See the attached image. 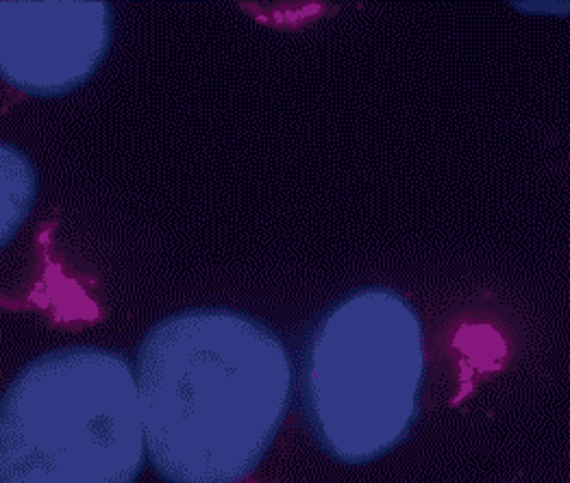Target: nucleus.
<instances>
[{"label": "nucleus", "mask_w": 570, "mask_h": 483, "mask_svg": "<svg viewBox=\"0 0 570 483\" xmlns=\"http://www.w3.org/2000/svg\"><path fill=\"white\" fill-rule=\"evenodd\" d=\"M428 382V338L416 307L392 288L351 292L312 329L303 353V416L340 464L362 466L414 430Z\"/></svg>", "instance_id": "nucleus-2"}, {"label": "nucleus", "mask_w": 570, "mask_h": 483, "mask_svg": "<svg viewBox=\"0 0 570 483\" xmlns=\"http://www.w3.org/2000/svg\"><path fill=\"white\" fill-rule=\"evenodd\" d=\"M111 40L109 2L0 0V81L24 97H66L95 77Z\"/></svg>", "instance_id": "nucleus-4"}, {"label": "nucleus", "mask_w": 570, "mask_h": 483, "mask_svg": "<svg viewBox=\"0 0 570 483\" xmlns=\"http://www.w3.org/2000/svg\"><path fill=\"white\" fill-rule=\"evenodd\" d=\"M136 382L146 455L164 482L244 483L284 427L294 366L262 321L196 307L146 332Z\"/></svg>", "instance_id": "nucleus-1"}, {"label": "nucleus", "mask_w": 570, "mask_h": 483, "mask_svg": "<svg viewBox=\"0 0 570 483\" xmlns=\"http://www.w3.org/2000/svg\"><path fill=\"white\" fill-rule=\"evenodd\" d=\"M38 170L18 146L0 140V268L38 203Z\"/></svg>", "instance_id": "nucleus-5"}, {"label": "nucleus", "mask_w": 570, "mask_h": 483, "mask_svg": "<svg viewBox=\"0 0 570 483\" xmlns=\"http://www.w3.org/2000/svg\"><path fill=\"white\" fill-rule=\"evenodd\" d=\"M144 462L136 371L114 348L48 351L0 396V483H136Z\"/></svg>", "instance_id": "nucleus-3"}]
</instances>
